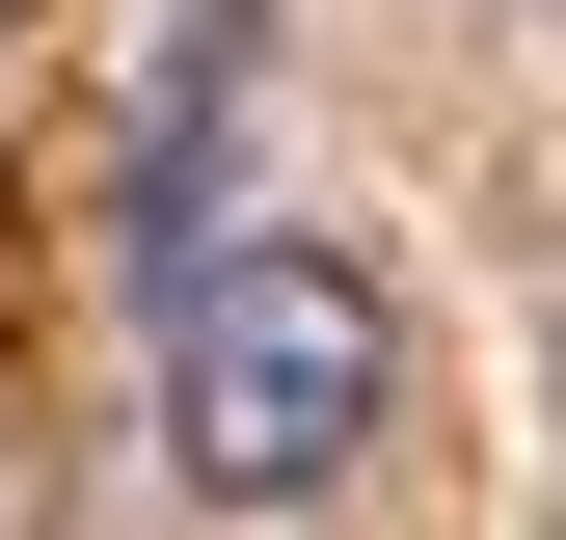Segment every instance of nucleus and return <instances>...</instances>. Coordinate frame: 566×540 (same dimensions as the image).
<instances>
[{
	"instance_id": "obj_1",
	"label": "nucleus",
	"mask_w": 566,
	"mask_h": 540,
	"mask_svg": "<svg viewBox=\"0 0 566 540\" xmlns=\"http://www.w3.org/2000/svg\"><path fill=\"white\" fill-rule=\"evenodd\" d=\"M378 405H405V324H378L350 243L217 217V243L163 270V459H189L217 513H324L350 459H378Z\"/></svg>"
},
{
	"instance_id": "obj_2",
	"label": "nucleus",
	"mask_w": 566,
	"mask_h": 540,
	"mask_svg": "<svg viewBox=\"0 0 566 540\" xmlns=\"http://www.w3.org/2000/svg\"><path fill=\"white\" fill-rule=\"evenodd\" d=\"M0 28H28V0H0Z\"/></svg>"
}]
</instances>
